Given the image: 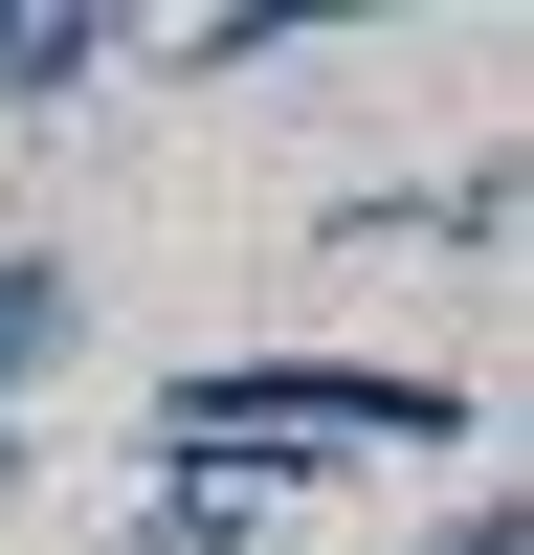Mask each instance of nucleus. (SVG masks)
Masks as SVG:
<instances>
[{"label": "nucleus", "mask_w": 534, "mask_h": 555, "mask_svg": "<svg viewBox=\"0 0 534 555\" xmlns=\"http://www.w3.org/2000/svg\"><path fill=\"white\" fill-rule=\"evenodd\" d=\"M290 44H334V23H312V0H223V23H201V67L245 89V67H290Z\"/></svg>", "instance_id": "4"}, {"label": "nucleus", "mask_w": 534, "mask_h": 555, "mask_svg": "<svg viewBox=\"0 0 534 555\" xmlns=\"http://www.w3.org/2000/svg\"><path fill=\"white\" fill-rule=\"evenodd\" d=\"M0 467H44V444H23V423H0Z\"/></svg>", "instance_id": "6"}, {"label": "nucleus", "mask_w": 534, "mask_h": 555, "mask_svg": "<svg viewBox=\"0 0 534 555\" xmlns=\"http://www.w3.org/2000/svg\"><path fill=\"white\" fill-rule=\"evenodd\" d=\"M312 444H490V400L400 356H178L156 378V467H312Z\"/></svg>", "instance_id": "1"}, {"label": "nucleus", "mask_w": 534, "mask_h": 555, "mask_svg": "<svg viewBox=\"0 0 534 555\" xmlns=\"http://www.w3.org/2000/svg\"><path fill=\"white\" fill-rule=\"evenodd\" d=\"M67 334H89V289H67V245H0V423H23L44 378H67Z\"/></svg>", "instance_id": "2"}, {"label": "nucleus", "mask_w": 534, "mask_h": 555, "mask_svg": "<svg viewBox=\"0 0 534 555\" xmlns=\"http://www.w3.org/2000/svg\"><path fill=\"white\" fill-rule=\"evenodd\" d=\"M89 67H112V23H89V0L0 23V112H89Z\"/></svg>", "instance_id": "3"}, {"label": "nucleus", "mask_w": 534, "mask_h": 555, "mask_svg": "<svg viewBox=\"0 0 534 555\" xmlns=\"http://www.w3.org/2000/svg\"><path fill=\"white\" fill-rule=\"evenodd\" d=\"M445 555H534V512H512V489H490V512H445Z\"/></svg>", "instance_id": "5"}]
</instances>
